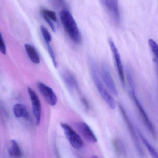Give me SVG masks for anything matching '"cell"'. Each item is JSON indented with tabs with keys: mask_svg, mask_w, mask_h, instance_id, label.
Returning <instances> with one entry per match:
<instances>
[{
	"mask_svg": "<svg viewBox=\"0 0 158 158\" xmlns=\"http://www.w3.org/2000/svg\"><path fill=\"white\" fill-rule=\"evenodd\" d=\"M108 41L110 49H111V52L113 54V58H114L115 64L117 66L119 77L123 85L124 86L125 85V76H124L122 62L121 59L120 55L117 49V46L115 45L113 41L111 39H110Z\"/></svg>",
	"mask_w": 158,
	"mask_h": 158,
	"instance_id": "obj_9",
	"label": "cell"
},
{
	"mask_svg": "<svg viewBox=\"0 0 158 158\" xmlns=\"http://www.w3.org/2000/svg\"><path fill=\"white\" fill-rule=\"evenodd\" d=\"M8 152L10 156L15 157H20L22 156L21 149L15 140L10 141L8 146Z\"/></svg>",
	"mask_w": 158,
	"mask_h": 158,
	"instance_id": "obj_15",
	"label": "cell"
},
{
	"mask_svg": "<svg viewBox=\"0 0 158 158\" xmlns=\"http://www.w3.org/2000/svg\"><path fill=\"white\" fill-rule=\"evenodd\" d=\"M40 12L44 19H52L54 22L57 21V17L55 12L54 11L46 8H43L41 10Z\"/></svg>",
	"mask_w": 158,
	"mask_h": 158,
	"instance_id": "obj_17",
	"label": "cell"
},
{
	"mask_svg": "<svg viewBox=\"0 0 158 158\" xmlns=\"http://www.w3.org/2000/svg\"><path fill=\"white\" fill-rule=\"evenodd\" d=\"M40 31L45 43H50L52 41V36L48 30L44 26H41L40 27Z\"/></svg>",
	"mask_w": 158,
	"mask_h": 158,
	"instance_id": "obj_20",
	"label": "cell"
},
{
	"mask_svg": "<svg viewBox=\"0 0 158 158\" xmlns=\"http://www.w3.org/2000/svg\"><path fill=\"white\" fill-rule=\"evenodd\" d=\"M81 102L83 104L85 108V109L88 110L89 109V104H88V101L85 97H82L81 98Z\"/></svg>",
	"mask_w": 158,
	"mask_h": 158,
	"instance_id": "obj_23",
	"label": "cell"
},
{
	"mask_svg": "<svg viewBox=\"0 0 158 158\" xmlns=\"http://www.w3.org/2000/svg\"><path fill=\"white\" fill-rule=\"evenodd\" d=\"M55 2L57 3L60 5H63L64 4V0H54Z\"/></svg>",
	"mask_w": 158,
	"mask_h": 158,
	"instance_id": "obj_24",
	"label": "cell"
},
{
	"mask_svg": "<svg viewBox=\"0 0 158 158\" xmlns=\"http://www.w3.org/2000/svg\"><path fill=\"white\" fill-rule=\"evenodd\" d=\"M133 87H132V90L130 92V95L132 99L133 100L135 106L138 109L139 114L141 116V118L143 120V122L144 123L145 125L148 129L150 133L153 135V137L156 138V133L155 130V127L152 124V122L150 121V119L148 118L146 112L145 111L144 109L143 108V106L141 105L140 101L138 100L137 96H136L135 92L134 90Z\"/></svg>",
	"mask_w": 158,
	"mask_h": 158,
	"instance_id": "obj_5",
	"label": "cell"
},
{
	"mask_svg": "<svg viewBox=\"0 0 158 158\" xmlns=\"http://www.w3.org/2000/svg\"><path fill=\"white\" fill-rule=\"evenodd\" d=\"M45 44H46L47 50H48V53H49V54L51 56V59H52V61L54 66L56 68H57L58 67V64L56 59V57L54 52L52 46L50 45V43H47Z\"/></svg>",
	"mask_w": 158,
	"mask_h": 158,
	"instance_id": "obj_19",
	"label": "cell"
},
{
	"mask_svg": "<svg viewBox=\"0 0 158 158\" xmlns=\"http://www.w3.org/2000/svg\"><path fill=\"white\" fill-rule=\"evenodd\" d=\"M89 65L92 79L100 96L110 109H115L116 107V102L111 95L105 88L103 82L101 81L97 65L94 59L92 58L90 59Z\"/></svg>",
	"mask_w": 158,
	"mask_h": 158,
	"instance_id": "obj_1",
	"label": "cell"
},
{
	"mask_svg": "<svg viewBox=\"0 0 158 158\" xmlns=\"http://www.w3.org/2000/svg\"><path fill=\"white\" fill-rule=\"evenodd\" d=\"M76 127L79 133L85 141L92 143H97V138L88 124L81 122L77 123Z\"/></svg>",
	"mask_w": 158,
	"mask_h": 158,
	"instance_id": "obj_11",
	"label": "cell"
},
{
	"mask_svg": "<svg viewBox=\"0 0 158 158\" xmlns=\"http://www.w3.org/2000/svg\"><path fill=\"white\" fill-rule=\"evenodd\" d=\"M113 145L118 154H121L122 153L123 151L122 145L121 144L120 142L117 140H115L113 142Z\"/></svg>",
	"mask_w": 158,
	"mask_h": 158,
	"instance_id": "obj_22",
	"label": "cell"
},
{
	"mask_svg": "<svg viewBox=\"0 0 158 158\" xmlns=\"http://www.w3.org/2000/svg\"><path fill=\"white\" fill-rule=\"evenodd\" d=\"M148 44L154 56V58L158 66V45L153 39H149Z\"/></svg>",
	"mask_w": 158,
	"mask_h": 158,
	"instance_id": "obj_18",
	"label": "cell"
},
{
	"mask_svg": "<svg viewBox=\"0 0 158 158\" xmlns=\"http://www.w3.org/2000/svg\"><path fill=\"white\" fill-rule=\"evenodd\" d=\"M63 80L70 90L78 88V84L74 76L69 72H65L62 74Z\"/></svg>",
	"mask_w": 158,
	"mask_h": 158,
	"instance_id": "obj_13",
	"label": "cell"
},
{
	"mask_svg": "<svg viewBox=\"0 0 158 158\" xmlns=\"http://www.w3.org/2000/svg\"><path fill=\"white\" fill-rule=\"evenodd\" d=\"M13 113L17 118H23L28 120L30 119L29 113L26 107L23 104H17L13 107Z\"/></svg>",
	"mask_w": 158,
	"mask_h": 158,
	"instance_id": "obj_12",
	"label": "cell"
},
{
	"mask_svg": "<svg viewBox=\"0 0 158 158\" xmlns=\"http://www.w3.org/2000/svg\"><path fill=\"white\" fill-rule=\"evenodd\" d=\"M0 52L4 55L6 54V47L5 44L1 31H0Z\"/></svg>",
	"mask_w": 158,
	"mask_h": 158,
	"instance_id": "obj_21",
	"label": "cell"
},
{
	"mask_svg": "<svg viewBox=\"0 0 158 158\" xmlns=\"http://www.w3.org/2000/svg\"><path fill=\"white\" fill-rule=\"evenodd\" d=\"M27 92L32 105V112L36 124L39 125L42 115V106L40 101L38 95L33 89L30 87H28Z\"/></svg>",
	"mask_w": 158,
	"mask_h": 158,
	"instance_id": "obj_6",
	"label": "cell"
},
{
	"mask_svg": "<svg viewBox=\"0 0 158 158\" xmlns=\"http://www.w3.org/2000/svg\"><path fill=\"white\" fill-rule=\"evenodd\" d=\"M61 126L68 141L73 148L80 150L84 147L83 141L81 136L71 127L65 123H61Z\"/></svg>",
	"mask_w": 158,
	"mask_h": 158,
	"instance_id": "obj_4",
	"label": "cell"
},
{
	"mask_svg": "<svg viewBox=\"0 0 158 158\" xmlns=\"http://www.w3.org/2000/svg\"><path fill=\"white\" fill-rule=\"evenodd\" d=\"M138 135L142 140V142L144 144L146 148L148 150V152L150 154L152 157L154 158H158V153L157 151L154 149V147L151 145L148 141H147L146 138L145 137V136L143 135V134L141 133V132L139 130H137Z\"/></svg>",
	"mask_w": 158,
	"mask_h": 158,
	"instance_id": "obj_16",
	"label": "cell"
},
{
	"mask_svg": "<svg viewBox=\"0 0 158 158\" xmlns=\"http://www.w3.org/2000/svg\"><path fill=\"white\" fill-rule=\"evenodd\" d=\"M101 5L115 24H119L120 19L118 0H99Z\"/></svg>",
	"mask_w": 158,
	"mask_h": 158,
	"instance_id": "obj_3",
	"label": "cell"
},
{
	"mask_svg": "<svg viewBox=\"0 0 158 158\" xmlns=\"http://www.w3.org/2000/svg\"><path fill=\"white\" fill-rule=\"evenodd\" d=\"M60 19L70 39L76 44L81 42V36L77 25L70 12L64 9L60 13Z\"/></svg>",
	"mask_w": 158,
	"mask_h": 158,
	"instance_id": "obj_2",
	"label": "cell"
},
{
	"mask_svg": "<svg viewBox=\"0 0 158 158\" xmlns=\"http://www.w3.org/2000/svg\"><path fill=\"white\" fill-rule=\"evenodd\" d=\"M118 106L123 117V119H124V121H125V122L127 124L128 129L130 131V134L131 135L132 138L133 140L134 143L135 145V146L136 147V148H137L138 153L140 155H143V151L142 150V148H141V146H140V143H139L138 137L136 135V132H135V130L134 128L133 125H132L131 122L130 120V119L128 117V115L126 113V111H125L123 106L120 104H119Z\"/></svg>",
	"mask_w": 158,
	"mask_h": 158,
	"instance_id": "obj_10",
	"label": "cell"
},
{
	"mask_svg": "<svg viewBox=\"0 0 158 158\" xmlns=\"http://www.w3.org/2000/svg\"><path fill=\"white\" fill-rule=\"evenodd\" d=\"M38 88L45 101L52 106H54L57 103V97L52 88L42 82L38 83Z\"/></svg>",
	"mask_w": 158,
	"mask_h": 158,
	"instance_id": "obj_8",
	"label": "cell"
},
{
	"mask_svg": "<svg viewBox=\"0 0 158 158\" xmlns=\"http://www.w3.org/2000/svg\"><path fill=\"white\" fill-rule=\"evenodd\" d=\"M101 75L103 82L107 89L112 94L115 96H117L118 94V89L111 76L108 66L106 63H103L102 65Z\"/></svg>",
	"mask_w": 158,
	"mask_h": 158,
	"instance_id": "obj_7",
	"label": "cell"
},
{
	"mask_svg": "<svg viewBox=\"0 0 158 158\" xmlns=\"http://www.w3.org/2000/svg\"><path fill=\"white\" fill-rule=\"evenodd\" d=\"M25 48L27 54L31 62L35 64H40V60L36 49L28 44L25 45Z\"/></svg>",
	"mask_w": 158,
	"mask_h": 158,
	"instance_id": "obj_14",
	"label": "cell"
}]
</instances>
